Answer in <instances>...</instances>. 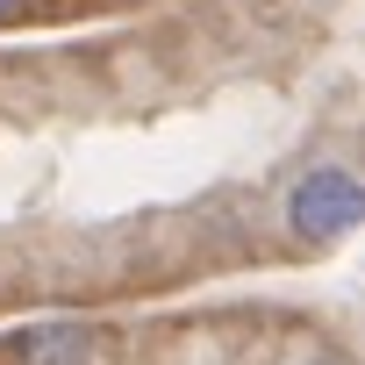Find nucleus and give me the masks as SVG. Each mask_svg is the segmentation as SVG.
<instances>
[{
	"instance_id": "f257e3e1",
	"label": "nucleus",
	"mask_w": 365,
	"mask_h": 365,
	"mask_svg": "<svg viewBox=\"0 0 365 365\" xmlns=\"http://www.w3.org/2000/svg\"><path fill=\"white\" fill-rule=\"evenodd\" d=\"M279 222L294 244L322 251V244H344L358 222H365V187H358V172L351 165H308L287 201H279Z\"/></svg>"
},
{
	"instance_id": "f03ea898",
	"label": "nucleus",
	"mask_w": 365,
	"mask_h": 365,
	"mask_svg": "<svg viewBox=\"0 0 365 365\" xmlns=\"http://www.w3.org/2000/svg\"><path fill=\"white\" fill-rule=\"evenodd\" d=\"M15 365H101L93 322H36L15 336Z\"/></svg>"
},
{
	"instance_id": "7ed1b4c3",
	"label": "nucleus",
	"mask_w": 365,
	"mask_h": 365,
	"mask_svg": "<svg viewBox=\"0 0 365 365\" xmlns=\"http://www.w3.org/2000/svg\"><path fill=\"white\" fill-rule=\"evenodd\" d=\"M294 365H351L344 351H308V358H294Z\"/></svg>"
},
{
	"instance_id": "20e7f679",
	"label": "nucleus",
	"mask_w": 365,
	"mask_h": 365,
	"mask_svg": "<svg viewBox=\"0 0 365 365\" xmlns=\"http://www.w3.org/2000/svg\"><path fill=\"white\" fill-rule=\"evenodd\" d=\"M15 8H22V0H0V22H15Z\"/></svg>"
}]
</instances>
